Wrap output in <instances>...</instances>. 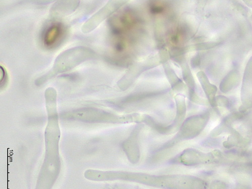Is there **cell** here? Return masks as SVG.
Instances as JSON below:
<instances>
[{
  "mask_svg": "<svg viewBox=\"0 0 252 189\" xmlns=\"http://www.w3.org/2000/svg\"><path fill=\"white\" fill-rule=\"evenodd\" d=\"M45 94L48 121L45 131L46 154L35 189H52L59 177L61 166L57 94L55 89L49 88L46 90Z\"/></svg>",
  "mask_w": 252,
  "mask_h": 189,
  "instance_id": "obj_1",
  "label": "cell"
},
{
  "mask_svg": "<svg viewBox=\"0 0 252 189\" xmlns=\"http://www.w3.org/2000/svg\"><path fill=\"white\" fill-rule=\"evenodd\" d=\"M94 56L95 53L92 50L85 47H77L66 50L57 57L52 69L48 73L36 80V85H43L57 75L67 72Z\"/></svg>",
  "mask_w": 252,
  "mask_h": 189,
  "instance_id": "obj_2",
  "label": "cell"
},
{
  "mask_svg": "<svg viewBox=\"0 0 252 189\" xmlns=\"http://www.w3.org/2000/svg\"><path fill=\"white\" fill-rule=\"evenodd\" d=\"M64 34V28L62 24H52L45 31L43 37V44L48 48L54 47L59 43Z\"/></svg>",
  "mask_w": 252,
  "mask_h": 189,
  "instance_id": "obj_3",
  "label": "cell"
},
{
  "mask_svg": "<svg viewBox=\"0 0 252 189\" xmlns=\"http://www.w3.org/2000/svg\"><path fill=\"white\" fill-rule=\"evenodd\" d=\"M0 68H1V88L2 89L7 85L8 77L6 69L2 66Z\"/></svg>",
  "mask_w": 252,
  "mask_h": 189,
  "instance_id": "obj_4",
  "label": "cell"
}]
</instances>
